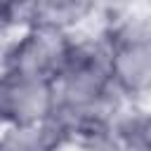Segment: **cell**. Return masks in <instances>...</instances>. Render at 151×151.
Masks as SVG:
<instances>
[{"mask_svg":"<svg viewBox=\"0 0 151 151\" xmlns=\"http://www.w3.org/2000/svg\"><path fill=\"white\" fill-rule=\"evenodd\" d=\"M31 0H0V24L21 19L26 21V12H28Z\"/></svg>","mask_w":151,"mask_h":151,"instance_id":"obj_7","label":"cell"},{"mask_svg":"<svg viewBox=\"0 0 151 151\" xmlns=\"http://www.w3.org/2000/svg\"><path fill=\"white\" fill-rule=\"evenodd\" d=\"M64 139L50 125L35 127H5L0 130V151H59Z\"/></svg>","mask_w":151,"mask_h":151,"instance_id":"obj_6","label":"cell"},{"mask_svg":"<svg viewBox=\"0 0 151 151\" xmlns=\"http://www.w3.org/2000/svg\"><path fill=\"white\" fill-rule=\"evenodd\" d=\"M52 80L12 68H0V130L42 125L52 118Z\"/></svg>","mask_w":151,"mask_h":151,"instance_id":"obj_2","label":"cell"},{"mask_svg":"<svg viewBox=\"0 0 151 151\" xmlns=\"http://www.w3.org/2000/svg\"><path fill=\"white\" fill-rule=\"evenodd\" d=\"M109 73L123 99L151 94V17L134 14L116 24L104 38Z\"/></svg>","mask_w":151,"mask_h":151,"instance_id":"obj_1","label":"cell"},{"mask_svg":"<svg viewBox=\"0 0 151 151\" xmlns=\"http://www.w3.org/2000/svg\"><path fill=\"white\" fill-rule=\"evenodd\" d=\"M111 142L118 151H151V109L118 111L111 123Z\"/></svg>","mask_w":151,"mask_h":151,"instance_id":"obj_5","label":"cell"},{"mask_svg":"<svg viewBox=\"0 0 151 151\" xmlns=\"http://www.w3.org/2000/svg\"><path fill=\"white\" fill-rule=\"evenodd\" d=\"M101 0H31L26 21L76 35L99 9Z\"/></svg>","mask_w":151,"mask_h":151,"instance_id":"obj_4","label":"cell"},{"mask_svg":"<svg viewBox=\"0 0 151 151\" xmlns=\"http://www.w3.org/2000/svg\"><path fill=\"white\" fill-rule=\"evenodd\" d=\"M71 40L73 35L68 33L24 21L17 38H12L9 45L5 47L0 68H12V71L54 80L57 71L66 59Z\"/></svg>","mask_w":151,"mask_h":151,"instance_id":"obj_3","label":"cell"}]
</instances>
